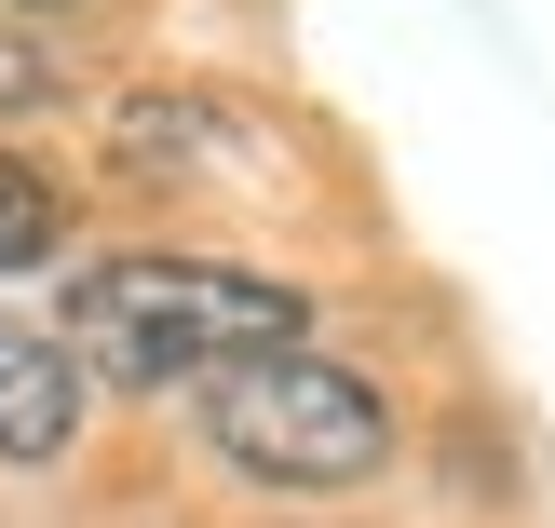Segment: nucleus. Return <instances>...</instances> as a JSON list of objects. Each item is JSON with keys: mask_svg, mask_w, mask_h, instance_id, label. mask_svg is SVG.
<instances>
[{"mask_svg": "<svg viewBox=\"0 0 555 528\" xmlns=\"http://www.w3.org/2000/svg\"><path fill=\"white\" fill-rule=\"evenodd\" d=\"M54 95H68V54L27 41V27H0V123H27V108H54Z\"/></svg>", "mask_w": 555, "mask_h": 528, "instance_id": "6", "label": "nucleus"}, {"mask_svg": "<svg viewBox=\"0 0 555 528\" xmlns=\"http://www.w3.org/2000/svg\"><path fill=\"white\" fill-rule=\"evenodd\" d=\"M190 434L231 461L244 488H366L406 448L393 394L339 352H258V366L190 379Z\"/></svg>", "mask_w": 555, "mask_h": 528, "instance_id": "2", "label": "nucleus"}, {"mask_svg": "<svg viewBox=\"0 0 555 528\" xmlns=\"http://www.w3.org/2000/svg\"><path fill=\"white\" fill-rule=\"evenodd\" d=\"M108 163L135 190H217V204H285V123L231 81H135L108 95Z\"/></svg>", "mask_w": 555, "mask_h": 528, "instance_id": "3", "label": "nucleus"}, {"mask_svg": "<svg viewBox=\"0 0 555 528\" xmlns=\"http://www.w3.org/2000/svg\"><path fill=\"white\" fill-rule=\"evenodd\" d=\"M54 244H68V190H54L41 163L0 150V271H41Z\"/></svg>", "mask_w": 555, "mask_h": 528, "instance_id": "5", "label": "nucleus"}, {"mask_svg": "<svg viewBox=\"0 0 555 528\" xmlns=\"http://www.w3.org/2000/svg\"><path fill=\"white\" fill-rule=\"evenodd\" d=\"M41 14H95V0H0V27H27V41H41Z\"/></svg>", "mask_w": 555, "mask_h": 528, "instance_id": "7", "label": "nucleus"}, {"mask_svg": "<svg viewBox=\"0 0 555 528\" xmlns=\"http://www.w3.org/2000/svg\"><path fill=\"white\" fill-rule=\"evenodd\" d=\"M122 394H190L217 366H258V352H312V285L285 271H231V258H95L68 285V339H54Z\"/></svg>", "mask_w": 555, "mask_h": 528, "instance_id": "1", "label": "nucleus"}, {"mask_svg": "<svg viewBox=\"0 0 555 528\" xmlns=\"http://www.w3.org/2000/svg\"><path fill=\"white\" fill-rule=\"evenodd\" d=\"M68 448H81V366L54 339H27V325H0V461L41 475Z\"/></svg>", "mask_w": 555, "mask_h": 528, "instance_id": "4", "label": "nucleus"}]
</instances>
